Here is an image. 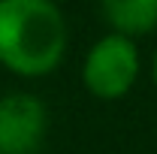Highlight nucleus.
I'll return each mask as SVG.
<instances>
[{
	"mask_svg": "<svg viewBox=\"0 0 157 154\" xmlns=\"http://www.w3.org/2000/svg\"><path fill=\"white\" fill-rule=\"evenodd\" d=\"M70 27L55 0H0V67L21 79L55 73Z\"/></svg>",
	"mask_w": 157,
	"mask_h": 154,
	"instance_id": "1",
	"label": "nucleus"
},
{
	"mask_svg": "<svg viewBox=\"0 0 157 154\" xmlns=\"http://www.w3.org/2000/svg\"><path fill=\"white\" fill-rule=\"evenodd\" d=\"M142 73L136 39L124 33L100 37L82 60V85L97 100H121L133 91Z\"/></svg>",
	"mask_w": 157,
	"mask_h": 154,
	"instance_id": "2",
	"label": "nucleus"
},
{
	"mask_svg": "<svg viewBox=\"0 0 157 154\" xmlns=\"http://www.w3.org/2000/svg\"><path fill=\"white\" fill-rule=\"evenodd\" d=\"M45 130L48 109L36 94L9 91L0 97V154H36Z\"/></svg>",
	"mask_w": 157,
	"mask_h": 154,
	"instance_id": "3",
	"label": "nucleus"
},
{
	"mask_svg": "<svg viewBox=\"0 0 157 154\" xmlns=\"http://www.w3.org/2000/svg\"><path fill=\"white\" fill-rule=\"evenodd\" d=\"M100 9L112 33H124L130 39L157 27V0H100Z\"/></svg>",
	"mask_w": 157,
	"mask_h": 154,
	"instance_id": "4",
	"label": "nucleus"
},
{
	"mask_svg": "<svg viewBox=\"0 0 157 154\" xmlns=\"http://www.w3.org/2000/svg\"><path fill=\"white\" fill-rule=\"evenodd\" d=\"M151 79H154V85H157V52H154V60H151Z\"/></svg>",
	"mask_w": 157,
	"mask_h": 154,
	"instance_id": "5",
	"label": "nucleus"
}]
</instances>
